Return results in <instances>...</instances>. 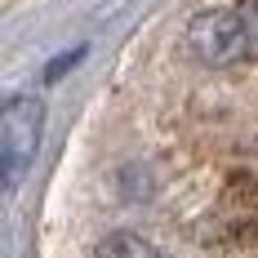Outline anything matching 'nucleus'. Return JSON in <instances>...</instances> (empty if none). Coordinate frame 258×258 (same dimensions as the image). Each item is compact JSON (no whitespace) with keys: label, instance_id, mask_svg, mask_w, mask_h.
Listing matches in <instances>:
<instances>
[{"label":"nucleus","instance_id":"f257e3e1","mask_svg":"<svg viewBox=\"0 0 258 258\" xmlns=\"http://www.w3.org/2000/svg\"><path fill=\"white\" fill-rule=\"evenodd\" d=\"M40 129H45V103L18 94L9 98L0 111V160H5V187L14 191L23 174L31 169V160L40 152Z\"/></svg>","mask_w":258,"mask_h":258},{"label":"nucleus","instance_id":"f03ea898","mask_svg":"<svg viewBox=\"0 0 258 258\" xmlns=\"http://www.w3.org/2000/svg\"><path fill=\"white\" fill-rule=\"evenodd\" d=\"M249 49H254V36H249L245 14L236 9H205L187 27V53L205 67H232Z\"/></svg>","mask_w":258,"mask_h":258},{"label":"nucleus","instance_id":"7ed1b4c3","mask_svg":"<svg viewBox=\"0 0 258 258\" xmlns=\"http://www.w3.org/2000/svg\"><path fill=\"white\" fill-rule=\"evenodd\" d=\"M94 258H160V254H156L152 240H143L138 232H111L94 249Z\"/></svg>","mask_w":258,"mask_h":258}]
</instances>
